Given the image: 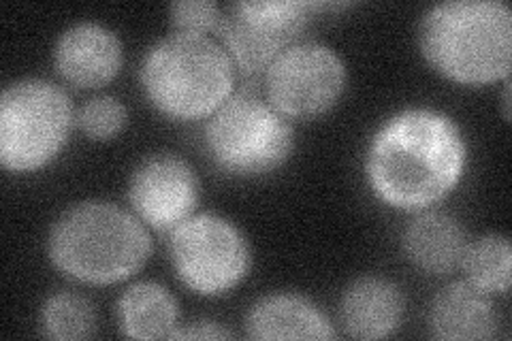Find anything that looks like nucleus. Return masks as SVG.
<instances>
[{
	"mask_svg": "<svg viewBox=\"0 0 512 341\" xmlns=\"http://www.w3.org/2000/svg\"><path fill=\"white\" fill-rule=\"evenodd\" d=\"M466 162L461 128L442 111L412 107L380 126L367 150L365 171L384 203L425 211L455 190Z\"/></svg>",
	"mask_w": 512,
	"mask_h": 341,
	"instance_id": "1",
	"label": "nucleus"
},
{
	"mask_svg": "<svg viewBox=\"0 0 512 341\" xmlns=\"http://www.w3.org/2000/svg\"><path fill=\"white\" fill-rule=\"evenodd\" d=\"M421 52L446 79L480 86L508 77L512 13L500 0H451L427 9L419 28Z\"/></svg>",
	"mask_w": 512,
	"mask_h": 341,
	"instance_id": "2",
	"label": "nucleus"
},
{
	"mask_svg": "<svg viewBox=\"0 0 512 341\" xmlns=\"http://www.w3.org/2000/svg\"><path fill=\"white\" fill-rule=\"evenodd\" d=\"M47 252L69 278L107 286L133 278L148 263L152 239L143 222L120 205L86 201L54 222Z\"/></svg>",
	"mask_w": 512,
	"mask_h": 341,
	"instance_id": "3",
	"label": "nucleus"
},
{
	"mask_svg": "<svg viewBox=\"0 0 512 341\" xmlns=\"http://www.w3.org/2000/svg\"><path fill=\"white\" fill-rule=\"evenodd\" d=\"M235 64L207 35H175L158 41L141 67L148 101L175 120H199L231 99Z\"/></svg>",
	"mask_w": 512,
	"mask_h": 341,
	"instance_id": "4",
	"label": "nucleus"
},
{
	"mask_svg": "<svg viewBox=\"0 0 512 341\" xmlns=\"http://www.w3.org/2000/svg\"><path fill=\"white\" fill-rule=\"evenodd\" d=\"M75 122L73 103L47 79H20L0 96V160L13 173H32L62 152Z\"/></svg>",
	"mask_w": 512,
	"mask_h": 341,
	"instance_id": "5",
	"label": "nucleus"
},
{
	"mask_svg": "<svg viewBox=\"0 0 512 341\" xmlns=\"http://www.w3.org/2000/svg\"><path fill=\"white\" fill-rule=\"evenodd\" d=\"M205 143L220 169L239 177H256L280 169L291 158L295 131L269 101L242 92L214 113Z\"/></svg>",
	"mask_w": 512,
	"mask_h": 341,
	"instance_id": "6",
	"label": "nucleus"
},
{
	"mask_svg": "<svg viewBox=\"0 0 512 341\" xmlns=\"http://www.w3.org/2000/svg\"><path fill=\"white\" fill-rule=\"evenodd\" d=\"M171 261L186 288L201 297H220L246 280L252 252L233 222L199 214L173 231Z\"/></svg>",
	"mask_w": 512,
	"mask_h": 341,
	"instance_id": "7",
	"label": "nucleus"
},
{
	"mask_svg": "<svg viewBox=\"0 0 512 341\" xmlns=\"http://www.w3.org/2000/svg\"><path fill=\"white\" fill-rule=\"evenodd\" d=\"M348 71L342 56L323 43H295L265 71L267 101L284 118L312 120L338 105Z\"/></svg>",
	"mask_w": 512,
	"mask_h": 341,
	"instance_id": "8",
	"label": "nucleus"
},
{
	"mask_svg": "<svg viewBox=\"0 0 512 341\" xmlns=\"http://www.w3.org/2000/svg\"><path fill=\"white\" fill-rule=\"evenodd\" d=\"M329 7L335 5L297 0L235 3L227 13H222L218 26L224 41L222 47L244 73H265L280 54L299 43L297 39L306 30L310 13Z\"/></svg>",
	"mask_w": 512,
	"mask_h": 341,
	"instance_id": "9",
	"label": "nucleus"
},
{
	"mask_svg": "<svg viewBox=\"0 0 512 341\" xmlns=\"http://www.w3.org/2000/svg\"><path fill=\"white\" fill-rule=\"evenodd\" d=\"M128 199L141 222L156 231H175L199 205V180L188 162L175 154L143 158L128 182Z\"/></svg>",
	"mask_w": 512,
	"mask_h": 341,
	"instance_id": "10",
	"label": "nucleus"
},
{
	"mask_svg": "<svg viewBox=\"0 0 512 341\" xmlns=\"http://www.w3.org/2000/svg\"><path fill=\"white\" fill-rule=\"evenodd\" d=\"M124 62V47L114 30L99 22H82L64 30L54 50L56 71L77 88H101Z\"/></svg>",
	"mask_w": 512,
	"mask_h": 341,
	"instance_id": "11",
	"label": "nucleus"
},
{
	"mask_svg": "<svg viewBox=\"0 0 512 341\" xmlns=\"http://www.w3.org/2000/svg\"><path fill=\"white\" fill-rule=\"evenodd\" d=\"M404 295L393 282L367 275L350 284L342 299V322L357 339L393 335L404 318Z\"/></svg>",
	"mask_w": 512,
	"mask_h": 341,
	"instance_id": "12",
	"label": "nucleus"
},
{
	"mask_svg": "<svg viewBox=\"0 0 512 341\" xmlns=\"http://www.w3.org/2000/svg\"><path fill=\"white\" fill-rule=\"evenodd\" d=\"M429 324L440 339L478 341L498 331V312L485 292L470 282H455L438 292L431 303Z\"/></svg>",
	"mask_w": 512,
	"mask_h": 341,
	"instance_id": "13",
	"label": "nucleus"
},
{
	"mask_svg": "<svg viewBox=\"0 0 512 341\" xmlns=\"http://www.w3.org/2000/svg\"><path fill=\"white\" fill-rule=\"evenodd\" d=\"M252 339H335V329L318 307L299 295H269L246 318Z\"/></svg>",
	"mask_w": 512,
	"mask_h": 341,
	"instance_id": "14",
	"label": "nucleus"
},
{
	"mask_svg": "<svg viewBox=\"0 0 512 341\" xmlns=\"http://www.w3.org/2000/svg\"><path fill=\"white\" fill-rule=\"evenodd\" d=\"M468 239L463 226L442 211H427L404 231V250L410 261L427 273H451L466 254Z\"/></svg>",
	"mask_w": 512,
	"mask_h": 341,
	"instance_id": "15",
	"label": "nucleus"
},
{
	"mask_svg": "<svg viewBox=\"0 0 512 341\" xmlns=\"http://www.w3.org/2000/svg\"><path fill=\"white\" fill-rule=\"evenodd\" d=\"M120 327L133 339H169L180 327V310L171 292L154 282L133 284L118 301Z\"/></svg>",
	"mask_w": 512,
	"mask_h": 341,
	"instance_id": "16",
	"label": "nucleus"
},
{
	"mask_svg": "<svg viewBox=\"0 0 512 341\" xmlns=\"http://www.w3.org/2000/svg\"><path fill=\"white\" fill-rule=\"evenodd\" d=\"M468 282L485 295H506L512 278V250L504 235L489 233L468 243L461 261Z\"/></svg>",
	"mask_w": 512,
	"mask_h": 341,
	"instance_id": "17",
	"label": "nucleus"
},
{
	"mask_svg": "<svg viewBox=\"0 0 512 341\" xmlns=\"http://www.w3.org/2000/svg\"><path fill=\"white\" fill-rule=\"evenodd\" d=\"M41 324L52 339H88L96 331V312L77 292H56L43 303Z\"/></svg>",
	"mask_w": 512,
	"mask_h": 341,
	"instance_id": "18",
	"label": "nucleus"
},
{
	"mask_svg": "<svg viewBox=\"0 0 512 341\" xmlns=\"http://www.w3.org/2000/svg\"><path fill=\"white\" fill-rule=\"evenodd\" d=\"M128 122V111L116 96H94L79 109L77 124L92 141L118 137Z\"/></svg>",
	"mask_w": 512,
	"mask_h": 341,
	"instance_id": "19",
	"label": "nucleus"
},
{
	"mask_svg": "<svg viewBox=\"0 0 512 341\" xmlns=\"http://www.w3.org/2000/svg\"><path fill=\"white\" fill-rule=\"evenodd\" d=\"M169 15L178 32L190 35H205L222 20V11L212 0H180L169 7Z\"/></svg>",
	"mask_w": 512,
	"mask_h": 341,
	"instance_id": "20",
	"label": "nucleus"
},
{
	"mask_svg": "<svg viewBox=\"0 0 512 341\" xmlns=\"http://www.w3.org/2000/svg\"><path fill=\"white\" fill-rule=\"evenodd\" d=\"M231 337L229 331L220 329L214 322H192L184 329H175L169 339H224Z\"/></svg>",
	"mask_w": 512,
	"mask_h": 341,
	"instance_id": "21",
	"label": "nucleus"
}]
</instances>
